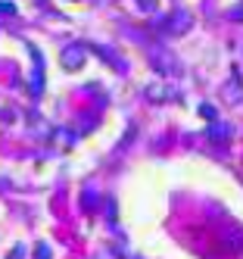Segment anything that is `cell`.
Returning a JSON list of instances; mask_svg holds the SVG:
<instances>
[{"instance_id":"obj_3","label":"cell","mask_w":243,"mask_h":259,"mask_svg":"<svg viewBox=\"0 0 243 259\" xmlns=\"http://www.w3.org/2000/svg\"><path fill=\"white\" fill-rule=\"evenodd\" d=\"M37 259H50V256H47V247H44V244L37 247Z\"/></svg>"},{"instance_id":"obj_1","label":"cell","mask_w":243,"mask_h":259,"mask_svg":"<svg viewBox=\"0 0 243 259\" xmlns=\"http://www.w3.org/2000/svg\"><path fill=\"white\" fill-rule=\"evenodd\" d=\"M81 53H84L81 44L66 47V50H63V66H66V69H78V66H81Z\"/></svg>"},{"instance_id":"obj_2","label":"cell","mask_w":243,"mask_h":259,"mask_svg":"<svg viewBox=\"0 0 243 259\" xmlns=\"http://www.w3.org/2000/svg\"><path fill=\"white\" fill-rule=\"evenodd\" d=\"M0 13H4V16H13V13H16V7L10 4V0H0Z\"/></svg>"}]
</instances>
